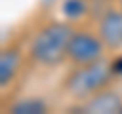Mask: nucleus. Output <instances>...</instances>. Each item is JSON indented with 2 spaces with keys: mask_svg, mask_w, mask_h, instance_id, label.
<instances>
[{
  "mask_svg": "<svg viewBox=\"0 0 122 114\" xmlns=\"http://www.w3.org/2000/svg\"><path fill=\"white\" fill-rule=\"evenodd\" d=\"M96 33L104 41L108 53L122 51V6H110L104 8L96 18Z\"/></svg>",
  "mask_w": 122,
  "mask_h": 114,
  "instance_id": "4",
  "label": "nucleus"
},
{
  "mask_svg": "<svg viewBox=\"0 0 122 114\" xmlns=\"http://www.w3.org/2000/svg\"><path fill=\"white\" fill-rule=\"evenodd\" d=\"M90 2L92 0H65L63 4V14H65L67 21H77V18L86 16L87 8H90Z\"/></svg>",
  "mask_w": 122,
  "mask_h": 114,
  "instance_id": "8",
  "label": "nucleus"
},
{
  "mask_svg": "<svg viewBox=\"0 0 122 114\" xmlns=\"http://www.w3.org/2000/svg\"><path fill=\"white\" fill-rule=\"evenodd\" d=\"M47 110H49L47 102L43 98H37V96L20 98V100H16L14 104L8 106V112H12V114H43Z\"/></svg>",
  "mask_w": 122,
  "mask_h": 114,
  "instance_id": "7",
  "label": "nucleus"
},
{
  "mask_svg": "<svg viewBox=\"0 0 122 114\" xmlns=\"http://www.w3.org/2000/svg\"><path fill=\"white\" fill-rule=\"evenodd\" d=\"M94 2H104L106 4V2H118V0H94Z\"/></svg>",
  "mask_w": 122,
  "mask_h": 114,
  "instance_id": "10",
  "label": "nucleus"
},
{
  "mask_svg": "<svg viewBox=\"0 0 122 114\" xmlns=\"http://www.w3.org/2000/svg\"><path fill=\"white\" fill-rule=\"evenodd\" d=\"M26 59V51L20 45H8L0 51V88L6 90L14 83L18 73L22 71V63Z\"/></svg>",
  "mask_w": 122,
  "mask_h": 114,
  "instance_id": "6",
  "label": "nucleus"
},
{
  "mask_svg": "<svg viewBox=\"0 0 122 114\" xmlns=\"http://www.w3.org/2000/svg\"><path fill=\"white\" fill-rule=\"evenodd\" d=\"M114 78L112 61L108 57L86 65H71V69L61 79V92L77 104L112 86Z\"/></svg>",
  "mask_w": 122,
  "mask_h": 114,
  "instance_id": "2",
  "label": "nucleus"
},
{
  "mask_svg": "<svg viewBox=\"0 0 122 114\" xmlns=\"http://www.w3.org/2000/svg\"><path fill=\"white\" fill-rule=\"evenodd\" d=\"M112 61V71H114V75H122V55H116L114 59H110Z\"/></svg>",
  "mask_w": 122,
  "mask_h": 114,
  "instance_id": "9",
  "label": "nucleus"
},
{
  "mask_svg": "<svg viewBox=\"0 0 122 114\" xmlns=\"http://www.w3.org/2000/svg\"><path fill=\"white\" fill-rule=\"evenodd\" d=\"M73 25L69 21H47L41 25L26 43V59L37 67H57L67 61Z\"/></svg>",
  "mask_w": 122,
  "mask_h": 114,
  "instance_id": "1",
  "label": "nucleus"
},
{
  "mask_svg": "<svg viewBox=\"0 0 122 114\" xmlns=\"http://www.w3.org/2000/svg\"><path fill=\"white\" fill-rule=\"evenodd\" d=\"M75 110L87 112V114H116V112H122V94L118 90H114L112 86H108L106 90L98 92L96 96L87 98L83 102H77Z\"/></svg>",
  "mask_w": 122,
  "mask_h": 114,
  "instance_id": "5",
  "label": "nucleus"
},
{
  "mask_svg": "<svg viewBox=\"0 0 122 114\" xmlns=\"http://www.w3.org/2000/svg\"><path fill=\"white\" fill-rule=\"evenodd\" d=\"M118 4H120V6H122V0H118Z\"/></svg>",
  "mask_w": 122,
  "mask_h": 114,
  "instance_id": "11",
  "label": "nucleus"
},
{
  "mask_svg": "<svg viewBox=\"0 0 122 114\" xmlns=\"http://www.w3.org/2000/svg\"><path fill=\"white\" fill-rule=\"evenodd\" d=\"M108 55L104 41L100 35L90 29H73L69 45H67V61L69 65H86V63L100 61Z\"/></svg>",
  "mask_w": 122,
  "mask_h": 114,
  "instance_id": "3",
  "label": "nucleus"
}]
</instances>
